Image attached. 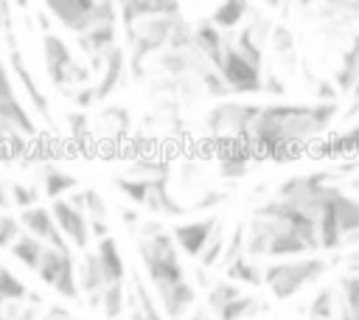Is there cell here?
<instances>
[{
    "mask_svg": "<svg viewBox=\"0 0 359 320\" xmlns=\"http://www.w3.org/2000/svg\"><path fill=\"white\" fill-rule=\"evenodd\" d=\"M339 115L337 101H314V104H292L275 101L261 104L258 121L250 132V149L255 163H292L300 154L311 152L314 143L323 140L334 118Z\"/></svg>",
    "mask_w": 359,
    "mask_h": 320,
    "instance_id": "cell-1",
    "label": "cell"
},
{
    "mask_svg": "<svg viewBox=\"0 0 359 320\" xmlns=\"http://www.w3.org/2000/svg\"><path fill=\"white\" fill-rule=\"evenodd\" d=\"M328 255H294V258H275L264 267V286L272 292L275 300H292L311 284L323 281L325 272H331Z\"/></svg>",
    "mask_w": 359,
    "mask_h": 320,
    "instance_id": "cell-2",
    "label": "cell"
},
{
    "mask_svg": "<svg viewBox=\"0 0 359 320\" xmlns=\"http://www.w3.org/2000/svg\"><path fill=\"white\" fill-rule=\"evenodd\" d=\"M11 0H0V36H3V48H6V62H8V70L11 76L17 79V84L25 90L34 112L45 121V124H53V115H50V98L42 93V87L36 84L28 62H25V53L20 48V39H17V31H14V17H11Z\"/></svg>",
    "mask_w": 359,
    "mask_h": 320,
    "instance_id": "cell-3",
    "label": "cell"
},
{
    "mask_svg": "<svg viewBox=\"0 0 359 320\" xmlns=\"http://www.w3.org/2000/svg\"><path fill=\"white\" fill-rule=\"evenodd\" d=\"M115 188L140 211H149L154 216H165V219H182L191 205H182L171 188H168V177H115Z\"/></svg>",
    "mask_w": 359,
    "mask_h": 320,
    "instance_id": "cell-4",
    "label": "cell"
},
{
    "mask_svg": "<svg viewBox=\"0 0 359 320\" xmlns=\"http://www.w3.org/2000/svg\"><path fill=\"white\" fill-rule=\"evenodd\" d=\"M137 258L146 269L151 286H163L185 278V267L180 261V247L171 230H160L154 236H137Z\"/></svg>",
    "mask_w": 359,
    "mask_h": 320,
    "instance_id": "cell-5",
    "label": "cell"
},
{
    "mask_svg": "<svg viewBox=\"0 0 359 320\" xmlns=\"http://www.w3.org/2000/svg\"><path fill=\"white\" fill-rule=\"evenodd\" d=\"M42 59H45V73H48L50 84L65 90V93L84 87L93 79V67L79 62L73 56V48L53 31L42 34Z\"/></svg>",
    "mask_w": 359,
    "mask_h": 320,
    "instance_id": "cell-6",
    "label": "cell"
},
{
    "mask_svg": "<svg viewBox=\"0 0 359 320\" xmlns=\"http://www.w3.org/2000/svg\"><path fill=\"white\" fill-rule=\"evenodd\" d=\"M261 104L252 101H230L222 98L205 112L208 140H241L250 138L252 124L258 121Z\"/></svg>",
    "mask_w": 359,
    "mask_h": 320,
    "instance_id": "cell-7",
    "label": "cell"
},
{
    "mask_svg": "<svg viewBox=\"0 0 359 320\" xmlns=\"http://www.w3.org/2000/svg\"><path fill=\"white\" fill-rule=\"evenodd\" d=\"M219 73L227 90L236 95H252L264 90V67L252 65L247 56L238 53V48L233 45V31H224V56H222Z\"/></svg>",
    "mask_w": 359,
    "mask_h": 320,
    "instance_id": "cell-8",
    "label": "cell"
},
{
    "mask_svg": "<svg viewBox=\"0 0 359 320\" xmlns=\"http://www.w3.org/2000/svg\"><path fill=\"white\" fill-rule=\"evenodd\" d=\"M39 281L45 286H50L56 295H62L65 300H76L81 292H79V278H76V255H73V247L62 250V247H45V255L39 261V269H36Z\"/></svg>",
    "mask_w": 359,
    "mask_h": 320,
    "instance_id": "cell-9",
    "label": "cell"
},
{
    "mask_svg": "<svg viewBox=\"0 0 359 320\" xmlns=\"http://www.w3.org/2000/svg\"><path fill=\"white\" fill-rule=\"evenodd\" d=\"M219 227H222L219 216L210 213V216H196V219H182V222H177V225L171 227V236H174V241H177V247H180L182 255L199 258L202 250L208 247V241L213 239V233H216Z\"/></svg>",
    "mask_w": 359,
    "mask_h": 320,
    "instance_id": "cell-10",
    "label": "cell"
},
{
    "mask_svg": "<svg viewBox=\"0 0 359 320\" xmlns=\"http://www.w3.org/2000/svg\"><path fill=\"white\" fill-rule=\"evenodd\" d=\"M50 211H53V219H56L62 236L67 239V244H70L73 250L84 253V250L90 247V239H93V236H90V219H87V213H84L81 208H76L67 196L53 199V202H50Z\"/></svg>",
    "mask_w": 359,
    "mask_h": 320,
    "instance_id": "cell-11",
    "label": "cell"
},
{
    "mask_svg": "<svg viewBox=\"0 0 359 320\" xmlns=\"http://www.w3.org/2000/svg\"><path fill=\"white\" fill-rule=\"evenodd\" d=\"M95 73H98V79H95L93 90H95V101L101 104V101H107V98L126 81V76H129V53H126V48L118 42V45H112L109 51H104L101 65H98Z\"/></svg>",
    "mask_w": 359,
    "mask_h": 320,
    "instance_id": "cell-12",
    "label": "cell"
},
{
    "mask_svg": "<svg viewBox=\"0 0 359 320\" xmlns=\"http://www.w3.org/2000/svg\"><path fill=\"white\" fill-rule=\"evenodd\" d=\"M157 295V303L165 314V320H182L194 306H196V284L188 278L163 284V286H151Z\"/></svg>",
    "mask_w": 359,
    "mask_h": 320,
    "instance_id": "cell-13",
    "label": "cell"
},
{
    "mask_svg": "<svg viewBox=\"0 0 359 320\" xmlns=\"http://www.w3.org/2000/svg\"><path fill=\"white\" fill-rule=\"evenodd\" d=\"M98 0H42V8L59 22L65 25L73 36L84 34L90 28L93 20V8Z\"/></svg>",
    "mask_w": 359,
    "mask_h": 320,
    "instance_id": "cell-14",
    "label": "cell"
},
{
    "mask_svg": "<svg viewBox=\"0 0 359 320\" xmlns=\"http://www.w3.org/2000/svg\"><path fill=\"white\" fill-rule=\"evenodd\" d=\"M129 109L121 104H107L95 118H90V140H126L129 138Z\"/></svg>",
    "mask_w": 359,
    "mask_h": 320,
    "instance_id": "cell-15",
    "label": "cell"
},
{
    "mask_svg": "<svg viewBox=\"0 0 359 320\" xmlns=\"http://www.w3.org/2000/svg\"><path fill=\"white\" fill-rule=\"evenodd\" d=\"M20 222H22V227H25V233L36 236L39 241H45V244H50V247H62V250L70 247L67 239L62 236L56 219H53L50 205H34V208H25V211L20 213Z\"/></svg>",
    "mask_w": 359,
    "mask_h": 320,
    "instance_id": "cell-16",
    "label": "cell"
},
{
    "mask_svg": "<svg viewBox=\"0 0 359 320\" xmlns=\"http://www.w3.org/2000/svg\"><path fill=\"white\" fill-rule=\"evenodd\" d=\"M306 17L320 25L356 28L359 25V0H317L311 8H306Z\"/></svg>",
    "mask_w": 359,
    "mask_h": 320,
    "instance_id": "cell-17",
    "label": "cell"
},
{
    "mask_svg": "<svg viewBox=\"0 0 359 320\" xmlns=\"http://www.w3.org/2000/svg\"><path fill=\"white\" fill-rule=\"evenodd\" d=\"M76 278H79V292L90 303V309H101V295H104V272L95 247L84 250L79 264H76Z\"/></svg>",
    "mask_w": 359,
    "mask_h": 320,
    "instance_id": "cell-18",
    "label": "cell"
},
{
    "mask_svg": "<svg viewBox=\"0 0 359 320\" xmlns=\"http://www.w3.org/2000/svg\"><path fill=\"white\" fill-rule=\"evenodd\" d=\"M317 160H345V157H359V121L337 135L323 138L320 143L311 146L309 152Z\"/></svg>",
    "mask_w": 359,
    "mask_h": 320,
    "instance_id": "cell-19",
    "label": "cell"
},
{
    "mask_svg": "<svg viewBox=\"0 0 359 320\" xmlns=\"http://www.w3.org/2000/svg\"><path fill=\"white\" fill-rule=\"evenodd\" d=\"M36 188H39V194L45 196V199H59V196H67V194H73L76 188H79V177L76 174H70V171H65V168H59L56 163H42L39 168H36Z\"/></svg>",
    "mask_w": 359,
    "mask_h": 320,
    "instance_id": "cell-20",
    "label": "cell"
},
{
    "mask_svg": "<svg viewBox=\"0 0 359 320\" xmlns=\"http://www.w3.org/2000/svg\"><path fill=\"white\" fill-rule=\"evenodd\" d=\"M95 253H98V261H101V272H104V286L107 284H126L129 281V269H126V261L121 255V247L112 236H104L95 241Z\"/></svg>",
    "mask_w": 359,
    "mask_h": 320,
    "instance_id": "cell-21",
    "label": "cell"
},
{
    "mask_svg": "<svg viewBox=\"0 0 359 320\" xmlns=\"http://www.w3.org/2000/svg\"><path fill=\"white\" fill-rule=\"evenodd\" d=\"M194 42H196V48H199V51L216 65V70H219L222 56H224V31H222L210 17H202V20L194 22Z\"/></svg>",
    "mask_w": 359,
    "mask_h": 320,
    "instance_id": "cell-22",
    "label": "cell"
},
{
    "mask_svg": "<svg viewBox=\"0 0 359 320\" xmlns=\"http://www.w3.org/2000/svg\"><path fill=\"white\" fill-rule=\"evenodd\" d=\"M118 6V17L126 25L137 22L140 17H149V14H171V11H182L180 8V0H115Z\"/></svg>",
    "mask_w": 359,
    "mask_h": 320,
    "instance_id": "cell-23",
    "label": "cell"
},
{
    "mask_svg": "<svg viewBox=\"0 0 359 320\" xmlns=\"http://www.w3.org/2000/svg\"><path fill=\"white\" fill-rule=\"evenodd\" d=\"M31 138L25 132H20L11 121L0 118V163H14V160H25L31 152Z\"/></svg>",
    "mask_w": 359,
    "mask_h": 320,
    "instance_id": "cell-24",
    "label": "cell"
},
{
    "mask_svg": "<svg viewBox=\"0 0 359 320\" xmlns=\"http://www.w3.org/2000/svg\"><path fill=\"white\" fill-rule=\"evenodd\" d=\"M266 51H272L275 59H280V65L289 67H297L300 65V56H297V42H294V31L286 25V22H275L272 25V34H269V45Z\"/></svg>",
    "mask_w": 359,
    "mask_h": 320,
    "instance_id": "cell-25",
    "label": "cell"
},
{
    "mask_svg": "<svg viewBox=\"0 0 359 320\" xmlns=\"http://www.w3.org/2000/svg\"><path fill=\"white\" fill-rule=\"evenodd\" d=\"M334 219H337V227L342 236L359 230V196L345 191V185L334 196Z\"/></svg>",
    "mask_w": 359,
    "mask_h": 320,
    "instance_id": "cell-26",
    "label": "cell"
},
{
    "mask_svg": "<svg viewBox=\"0 0 359 320\" xmlns=\"http://www.w3.org/2000/svg\"><path fill=\"white\" fill-rule=\"evenodd\" d=\"M250 11H252V3H250V0H222V3L213 8L210 20H213L222 31H238V28L247 22Z\"/></svg>",
    "mask_w": 359,
    "mask_h": 320,
    "instance_id": "cell-27",
    "label": "cell"
},
{
    "mask_svg": "<svg viewBox=\"0 0 359 320\" xmlns=\"http://www.w3.org/2000/svg\"><path fill=\"white\" fill-rule=\"evenodd\" d=\"M222 275L230 278V281H236V284H247V286H261L264 284V267L255 258H250L247 253L238 255L236 261H230L222 269Z\"/></svg>",
    "mask_w": 359,
    "mask_h": 320,
    "instance_id": "cell-28",
    "label": "cell"
},
{
    "mask_svg": "<svg viewBox=\"0 0 359 320\" xmlns=\"http://www.w3.org/2000/svg\"><path fill=\"white\" fill-rule=\"evenodd\" d=\"M45 241H39L36 236H31V233H22L14 244H11V255L25 267V269H31V272H36L39 269V261H42V255H45Z\"/></svg>",
    "mask_w": 359,
    "mask_h": 320,
    "instance_id": "cell-29",
    "label": "cell"
},
{
    "mask_svg": "<svg viewBox=\"0 0 359 320\" xmlns=\"http://www.w3.org/2000/svg\"><path fill=\"white\" fill-rule=\"evenodd\" d=\"M306 317L309 320H337V286H331V284L320 286L306 306Z\"/></svg>",
    "mask_w": 359,
    "mask_h": 320,
    "instance_id": "cell-30",
    "label": "cell"
},
{
    "mask_svg": "<svg viewBox=\"0 0 359 320\" xmlns=\"http://www.w3.org/2000/svg\"><path fill=\"white\" fill-rule=\"evenodd\" d=\"M241 295V286L236 284V281H230V278H222V281H213L210 286H208V292H205V306L213 312V317H219L222 312H224V306L230 303V300H236Z\"/></svg>",
    "mask_w": 359,
    "mask_h": 320,
    "instance_id": "cell-31",
    "label": "cell"
},
{
    "mask_svg": "<svg viewBox=\"0 0 359 320\" xmlns=\"http://www.w3.org/2000/svg\"><path fill=\"white\" fill-rule=\"evenodd\" d=\"M269 306L266 303H261L255 295H238L236 300H230L227 306H224V312L216 317V320H247V317H255L258 312H266Z\"/></svg>",
    "mask_w": 359,
    "mask_h": 320,
    "instance_id": "cell-32",
    "label": "cell"
},
{
    "mask_svg": "<svg viewBox=\"0 0 359 320\" xmlns=\"http://www.w3.org/2000/svg\"><path fill=\"white\" fill-rule=\"evenodd\" d=\"M123 309H126V284H107L98 312L107 320H118V317H123Z\"/></svg>",
    "mask_w": 359,
    "mask_h": 320,
    "instance_id": "cell-33",
    "label": "cell"
},
{
    "mask_svg": "<svg viewBox=\"0 0 359 320\" xmlns=\"http://www.w3.org/2000/svg\"><path fill=\"white\" fill-rule=\"evenodd\" d=\"M126 177H168L171 168L165 160H157V157H146V154H137L132 157V163L126 166L123 171Z\"/></svg>",
    "mask_w": 359,
    "mask_h": 320,
    "instance_id": "cell-34",
    "label": "cell"
},
{
    "mask_svg": "<svg viewBox=\"0 0 359 320\" xmlns=\"http://www.w3.org/2000/svg\"><path fill=\"white\" fill-rule=\"evenodd\" d=\"M28 295H31V289L25 286V281H22V278H17L8 267H3V264H0V298H3V300L25 303V300H28Z\"/></svg>",
    "mask_w": 359,
    "mask_h": 320,
    "instance_id": "cell-35",
    "label": "cell"
},
{
    "mask_svg": "<svg viewBox=\"0 0 359 320\" xmlns=\"http://www.w3.org/2000/svg\"><path fill=\"white\" fill-rule=\"evenodd\" d=\"M224 247H227V236H224V230L219 227V230L213 233V239L208 241V247L202 250V255L196 258V261H199V267H205V269L219 267V261H222V255H224Z\"/></svg>",
    "mask_w": 359,
    "mask_h": 320,
    "instance_id": "cell-36",
    "label": "cell"
},
{
    "mask_svg": "<svg viewBox=\"0 0 359 320\" xmlns=\"http://www.w3.org/2000/svg\"><path fill=\"white\" fill-rule=\"evenodd\" d=\"M25 233L20 216H11L8 211L0 213V250H11V244Z\"/></svg>",
    "mask_w": 359,
    "mask_h": 320,
    "instance_id": "cell-37",
    "label": "cell"
},
{
    "mask_svg": "<svg viewBox=\"0 0 359 320\" xmlns=\"http://www.w3.org/2000/svg\"><path fill=\"white\" fill-rule=\"evenodd\" d=\"M8 191H11V205L20 211L39 205V196H42L36 185H25V182H8Z\"/></svg>",
    "mask_w": 359,
    "mask_h": 320,
    "instance_id": "cell-38",
    "label": "cell"
},
{
    "mask_svg": "<svg viewBox=\"0 0 359 320\" xmlns=\"http://www.w3.org/2000/svg\"><path fill=\"white\" fill-rule=\"evenodd\" d=\"M328 258H331V267H342V272H348V275H359V247L337 250V253H331Z\"/></svg>",
    "mask_w": 359,
    "mask_h": 320,
    "instance_id": "cell-39",
    "label": "cell"
},
{
    "mask_svg": "<svg viewBox=\"0 0 359 320\" xmlns=\"http://www.w3.org/2000/svg\"><path fill=\"white\" fill-rule=\"evenodd\" d=\"M227 199V191H222V188H205L196 199H194V205H191V211H210V208H216V205H222Z\"/></svg>",
    "mask_w": 359,
    "mask_h": 320,
    "instance_id": "cell-40",
    "label": "cell"
},
{
    "mask_svg": "<svg viewBox=\"0 0 359 320\" xmlns=\"http://www.w3.org/2000/svg\"><path fill=\"white\" fill-rule=\"evenodd\" d=\"M67 124H70V135L76 140H90V115H84V109L67 112Z\"/></svg>",
    "mask_w": 359,
    "mask_h": 320,
    "instance_id": "cell-41",
    "label": "cell"
},
{
    "mask_svg": "<svg viewBox=\"0 0 359 320\" xmlns=\"http://www.w3.org/2000/svg\"><path fill=\"white\" fill-rule=\"evenodd\" d=\"M65 95H67V98H70V101H73L79 109H90L93 104H98V101H95V90H93V84H84V87L67 90Z\"/></svg>",
    "mask_w": 359,
    "mask_h": 320,
    "instance_id": "cell-42",
    "label": "cell"
},
{
    "mask_svg": "<svg viewBox=\"0 0 359 320\" xmlns=\"http://www.w3.org/2000/svg\"><path fill=\"white\" fill-rule=\"evenodd\" d=\"M261 93H269V95H286V81L280 79L278 70H264V90Z\"/></svg>",
    "mask_w": 359,
    "mask_h": 320,
    "instance_id": "cell-43",
    "label": "cell"
},
{
    "mask_svg": "<svg viewBox=\"0 0 359 320\" xmlns=\"http://www.w3.org/2000/svg\"><path fill=\"white\" fill-rule=\"evenodd\" d=\"M39 320H84V317H79L76 312H70V309L62 306V303H50V306L42 309V317H39Z\"/></svg>",
    "mask_w": 359,
    "mask_h": 320,
    "instance_id": "cell-44",
    "label": "cell"
},
{
    "mask_svg": "<svg viewBox=\"0 0 359 320\" xmlns=\"http://www.w3.org/2000/svg\"><path fill=\"white\" fill-rule=\"evenodd\" d=\"M160 230H165L160 219H143V222L137 225V236H154V233H160Z\"/></svg>",
    "mask_w": 359,
    "mask_h": 320,
    "instance_id": "cell-45",
    "label": "cell"
},
{
    "mask_svg": "<svg viewBox=\"0 0 359 320\" xmlns=\"http://www.w3.org/2000/svg\"><path fill=\"white\" fill-rule=\"evenodd\" d=\"M90 236L98 241V239H104V236H112L109 233V225H107V219H90Z\"/></svg>",
    "mask_w": 359,
    "mask_h": 320,
    "instance_id": "cell-46",
    "label": "cell"
},
{
    "mask_svg": "<svg viewBox=\"0 0 359 320\" xmlns=\"http://www.w3.org/2000/svg\"><path fill=\"white\" fill-rule=\"evenodd\" d=\"M356 115H359V81H356V87L351 90V101H348L342 118H356Z\"/></svg>",
    "mask_w": 359,
    "mask_h": 320,
    "instance_id": "cell-47",
    "label": "cell"
},
{
    "mask_svg": "<svg viewBox=\"0 0 359 320\" xmlns=\"http://www.w3.org/2000/svg\"><path fill=\"white\" fill-rule=\"evenodd\" d=\"M185 320H216V317H213V312H210L208 306H194V309L185 314Z\"/></svg>",
    "mask_w": 359,
    "mask_h": 320,
    "instance_id": "cell-48",
    "label": "cell"
},
{
    "mask_svg": "<svg viewBox=\"0 0 359 320\" xmlns=\"http://www.w3.org/2000/svg\"><path fill=\"white\" fill-rule=\"evenodd\" d=\"M121 219L129 225V227H137L143 219H140V213L135 211V208H121Z\"/></svg>",
    "mask_w": 359,
    "mask_h": 320,
    "instance_id": "cell-49",
    "label": "cell"
},
{
    "mask_svg": "<svg viewBox=\"0 0 359 320\" xmlns=\"http://www.w3.org/2000/svg\"><path fill=\"white\" fill-rule=\"evenodd\" d=\"M8 205H11V191H8V182L0 180V213L8 211Z\"/></svg>",
    "mask_w": 359,
    "mask_h": 320,
    "instance_id": "cell-50",
    "label": "cell"
},
{
    "mask_svg": "<svg viewBox=\"0 0 359 320\" xmlns=\"http://www.w3.org/2000/svg\"><path fill=\"white\" fill-rule=\"evenodd\" d=\"M194 278H196L199 286H210V284H213V281L208 278V269H205V267H196V269H194Z\"/></svg>",
    "mask_w": 359,
    "mask_h": 320,
    "instance_id": "cell-51",
    "label": "cell"
},
{
    "mask_svg": "<svg viewBox=\"0 0 359 320\" xmlns=\"http://www.w3.org/2000/svg\"><path fill=\"white\" fill-rule=\"evenodd\" d=\"M11 3H14L17 8H28V3H31V0H11Z\"/></svg>",
    "mask_w": 359,
    "mask_h": 320,
    "instance_id": "cell-52",
    "label": "cell"
}]
</instances>
